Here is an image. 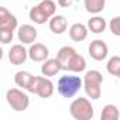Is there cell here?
<instances>
[{
    "instance_id": "obj_23",
    "label": "cell",
    "mask_w": 120,
    "mask_h": 120,
    "mask_svg": "<svg viewBox=\"0 0 120 120\" xmlns=\"http://www.w3.org/2000/svg\"><path fill=\"white\" fill-rule=\"evenodd\" d=\"M74 2L75 0H58V4H59V7H69L74 4Z\"/></svg>"
},
{
    "instance_id": "obj_18",
    "label": "cell",
    "mask_w": 120,
    "mask_h": 120,
    "mask_svg": "<svg viewBox=\"0 0 120 120\" xmlns=\"http://www.w3.org/2000/svg\"><path fill=\"white\" fill-rule=\"evenodd\" d=\"M100 119L102 120H119L120 119V112H119L117 106H114V105H106L102 109Z\"/></svg>"
},
{
    "instance_id": "obj_14",
    "label": "cell",
    "mask_w": 120,
    "mask_h": 120,
    "mask_svg": "<svg viewBox=\"0 0 120 120\" xmlns=\"http://www.w3.org/2000/svg\"><path fill=\"white\" fill-rule=\"evenodd\" d=\"M68 28V21L64 16H59V14H55L49 19V30L56 34V35H61L67 31Z\"/></svg>"
},
{
    "instance_id": "obj_21",
    "label": "cell",
    "mask_w": 120,
    "mask_h": 120,
    "mask_svg": "<svg viewBox=\"0 0 120 120\" xmlns=\"http://www.w3.org/2000/svg\"><path fill=\"white\" fill-rule=\"evenodd\" d=\"M109 30L112 31L113 35H117L120 37V16L117 17H113L109 23Z\"/></svg>"
},
{
    "instance_id": "obj_17",
    "label": "cell",
    "mask_w": 120,
    "mask_h": 120,
    "mask_svg": "<svg viewBox=\"0 0 120 120\" xmlns=\"http://www.w3.org/2000/svg\"><path fill=\"white\" fill-rule=\"evenodd\" d=\"M106 27H107V23L100 16H95V17L89 19V21H88V28L93 34H102L106 30Z\"/></svg>"
},
{
    "instance_id": "obj_8",
    "label": "cell",
    "mask_w": 120,
    "mask_h": 120,
    "mask_svg": "<svg viewBox=\"0 0 120 120\" xmlns=\"http://www.w3.org/2000/svg\"><path fill=\"white\" fill-rule=\"evenodd\" d=\"M89 55L95 59V61H103V59L107 58V54H109V48H107V44L102 40H93L90 44H89Z\"/></svg>"
},
{
    "instance_id": "obj_11",
    "label": "cell",
    "mask_w": 120,
    "mask_h": 120,
    "mask_svg": "<svg viewBox=\"0 0 120 120\" xmlns=\"http://www.w3.org/2000/svg\"><path fill=\"white\" fill-rule=\"evenodd\" d=\"M37 35H38V31L31 24H23L19 27L17 37L21 44H33L37 40Z\"/></svg>"
},
{
    "instance_id": "obj_24",
    "label": "cell",
    "mask_w": 120,
    "mask_h": 120,
    "mask_svg": "<svg viewBox=\"0 0 120 120\" xmlns=\"http://www.w3.org/2000/svg\"><path fill=\"white\" fill-rule=\"evenodd\" d=\"M117 78H119V79H120V74H119V76H117Z\"/></svg>"
},
{
    "instance_id": "obj_12",
    "label": "cell",
    "mask_w": 120,
    "mask_h": 120,
    "mask_svg": "<svg viewBox=\"0 0 120 120\" xmlns=\"http://www.w3.org/2000/svg\"><path fill=\"white\" fill-rule=\"evenodd\" d=\"M19 26L17 17L11 14L6 7H0V28H9V30H16Z\"/></svg>"
},
{
    "instance_id": "obj_16",
    "label": "cell",
    "mask_w": 120,
    "mask_h": 120,
    "mask_svg": "<svg viewBox=\"0 0 120 120\" xmlns=\"http://www.w3.org/2000/svg\"><path fill=\"white\" fill-rule=\"evenodd\" d=\"M59 71H62L61 69V65H59L58 62V59L56 58H52V59H47V61H44L42 67H41V74L44 76H55Z\"/></svg>"
},
{
    "instance_id": "obj_6",
    "label": "cell",
    "mask_w": 120,
    "mask_h": 120,
    "mask_svg": "<svg viewBox=\"0 0 120 120\" xmlns=\"http://www.w3.org/2000/svg\"><path fill=\"white\" fill-rule=\"evenodd\" d=\"M30 92L38 95L42 99H48L54 93V83L48 76H35Z\"/></svg>"
},
{
    "instance_id": "obj_15",
    "label": "cell",
    "mask_w": 120,
    "mask_h": 120,
    "mask_svg": "<svg viewBox=\"0 0 120 120\" xmlns=\"http://www.w3.org/2000/svg\"><path fill=\"white\" fill-rule=\"evenodd\" d=\"M88 31H89V28H88L85 24H82V23H75V24H72L71 28H69V37H71L72 41L81 42V41L86 40Z\"/></svg>"
},
{
    "instance_id": "obj_19",
    "label": "cell",
    "mask_w": 120,
    "mask_h": 120,
    "mask_svg": "<svg viewBox=\"0 0 120 120\" xmlns=\"http://www.w3.org/2000/svg\"><path fill=\"white\" fill-rule=\"evenodd\" d=\"M106 4V0H85V10L90 14H99Z\"/></svg>"
},
{
    "instance_id": "obj_10",
    "label": "cell",
    "mask_w": 120,
    "mask_h": 120,
    "mask_svg": "<svg viewBox=\"0 0 120 120\" xmlns=\"http://www.w3.org/2000/svg\"><path fill=\"white\" fill-rule=\"evenodd\" d=\"M28 58V51L24 48L23 44H16L9 51V61L13 65H23Z\"/></svg>"
},
{
    "instance_id": "obj_9",
    "label": "cell",
    "mask_w": 120,
    "mask_h": 120,
    "mask_svg": "<svg viewBox=\"0 0 120 120\" xmlns=\"http://www.w3.org/2000/svg\"><path fill=\"white\" fill-rule=\"evenodd\" d=\"M28 56L34 62H44L49 56V49H48V47H45L41 42H34V44H31V47L28 49Z\"/></svg>"
},
{
    "instance_id": "obj_3",
    "label": "cell",
    "mask_w": 120,
    "mask_h": 120,
    "mask_svg": "<svg viewBox=\"0 0 120 120\" xmlns=\"http://www.w3.org/2000/svg\"><path fill=\"white\" fill-rule=\"evenodd\" d=\"M102 83H103V75H102V72H99L96 69L88 71L83 76V89H85L86 95L93 100H98L100 98Z\"/></svg>"
},
{
    "instance_id": "obj_1",
    "label": "cell",
    "mask_w": 120,
    "mask_h": 120,
    "mask_svg": "<svg viewBox=\"0 0 120 120\" xmlns=\"http://www.w3.org/2000/svg\"><path fill=\"white\" fill-rule=\"evenodd\" d=\"M55 11H56V4L54 0H42L41 3L30 9L28 17L35 24H44L49 21L52 16H55Z\"/></svg>"
},
{
    "instance_id": "obj_13",
    "label": "cell",
    "mask_w": 120,
    "mask_h": 120,
    "mask_svg": "<svg viewBox=\"0 0 120 120\" xmlns=\"http://www.w3.org/2000/svg\"><path fill=\"white\" fill-rule=\"evenodd\" d=\"M34 79H35V76H34L33 74L27 72V71H19V72L14 75V82H16V85L20 86V88L24 89V90H28V92H30V89H31V86H33V83H34Z\"/></svg>"
},
{
    "instance_id": "obj_22",
    "label": "cell",
    "mask_w": 120,
    "mask_h": 120,
    "mask_svg": "<svg viewBox=\"0 0 120 120\" xmlns=\"http://www.w3.org/2000/svg\"><path fill=\"white\" fill-rule=\"evenodd\" d=\"M0 40L2 44H9L13 41V30L9 28H0Z\"/></svg>"
},
{
    "instance_id": "obj_2",
    "label": "cell",
    "mask_w": 120,
    "mask_h": 120,
    "mask_svg": "<svg viewBox=\"0 0 120 120\" xmlns=\"http://www.w3.org/2000/svg\"><path fill=\"white\" fill-rule=\"evenodd\" d=\"M82 86H83V79H81L78 75H64L59 78L56 83V90L61 96L69 99L74 98L81 90Z\"/></svg>"
},
{
    "instance_id": "obj_20",
    "label": "cell",
    "mask_w": 120,
    "mask_h": 120,
    "mask_svg": "<svg viewBox=\"0 0 120 120\" xmlns=\"http://www.w3.org/2000/svg\"><path fill=\"white\" fill-rule=\"evenodd\" d=\"M106 69L110 75L119 76V74H120V56H117V55L112 56L106 64Z\"/></svg>"
},
{
    "instance_id": "obj_5",
    "label": "cell",
    "mask_w": 120,
    "mask_h": 120,
    "mask_svg": "<svg viewBox=\"0 0 120 120\" xmlns=\"http://www.w3.org/2000/svg\"><path fill=\"white\" fill-rule=\"evenodd\" d=\"M6 100L10 105V107L16 112H24L30 106V98L27 93H24L21 89L11 88L6 93Z\"/></svg>"
},
{
    "instance_id": "obj_7",
    "label": "cell",
    "mask_w": 120,
    "mask_h": 120,
    "mask_svg": "<svg viewBox=\"0 0 120 120\" xmlns=\"http://www.w3.org/2000/svg\"><path fill=\"white\" fill-rule=\"evenodd\" d=\"M76 49L74 47H69V45H65L62 48H59L58 54H56V59L59 65H61V69L62 71H68L69 72V68H71V64H72V59L74 56L76 55Z\"/></svg>"
},
{
    "instance_id": "obj_4",
    "label": "cell",
    "mask_w": 120,
    "mask_h": 120,
    "mask_svg": "<svg viewBox=\"0 0 120 120\" xmlns=\"http://www.w3.org/2000/svg\"><path fill=\"white\" fill-rule=\"evenodd\" d=\"M69 113L75 120H90L95 114V110L89 99L76 98L69 106Z\"/></svg>"
}]
</instances>
